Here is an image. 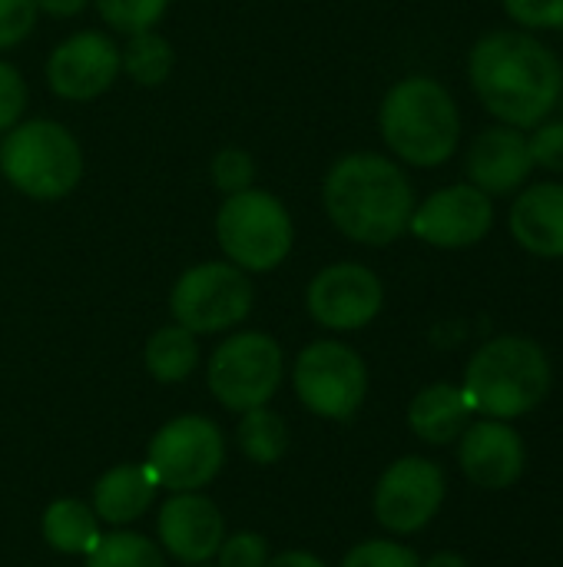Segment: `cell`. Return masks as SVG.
<instances>
[{
  "label": "cell",
  "mask_w": 563,
  "mask_h": 567,
  "mask_svg": "<svg viewBox=\"0 0 563 567\" xmlns=\"http://www.w3.org/2000/svg\"><path fill=\"white\" fill-rule=\"evenodd\" d=\"M468 76L484 110L514 130H534L561 103V60L524 30L484 33L468 56Z\"/></svg>",
  "instance_id": "6da1fadb"
},
{
  "label": "cell",
  "mask_w": 563,
  "mask_h": 567,
  "mask_svg": "<svg viewBox=\"0 0 563 567\" xmlns=\"http://www.w3.org/2000/svg\"><path fill=\"white\" fill-rule=\"evenodd\" d=\"M332 226L362 246H388L408 233L415 189L405 169L382 153H348L335 159L322 183Z\"/></svg>",
  "instance_id": "7a4b0ae2"
},
{
  "label": "cell",
  "mask_w": 563,
  "mask_h": 567,
  "mask_svg": "<svg viewBox=\"0 0 563 567\" xmlns=\"http://www.w3.org/2000/svg\"><path fill=\"white\" fill-rule=\"evenodd\" d=\"M548 352L524 336H498L484 342L465 369V402L484 419L511 422L534 412L551 392Z\"/></svg>",
  "instance_id": "3957f363"
},
{
  "label": "cell",
  "mask_w": 563,
  "mask_h": 567,
  "mask_svg": "<svg viewBox=\"0 0 563 567\" xmlns=\"http://www.w3.org/2000/svg\"><path fill=\"white\" fill-rule=\"evenodd\" d=\"M378 130L388 150L408 166H441L461 143V113L455 96L431 76L398 80L378 110Z\"/></svg>",
  "instance_id": "277c9868"
},
{
  "label": "cell",
  "mask_w": 563,
  "mask_h": 567,
  "mask_svg": "<svg viewBox=\"0 0 563 567\" xmlns=\"http://www.w3.org/2000/svg\"><path fill=\"white\" fill-rule=\"evenodd\" d=\"M0 173L17 193L37 203H53L80 186L83 150L76 136L56 120H20L3 133Z\"/></svg>",
  "instance_id": "5b68a950"
},
{
  "label": "cell",
  "mask_w": 563,
  "mask_h": 567,
  "mask_svg": "<svg viewBox=\"0 0 563 567\" xmlns=\"http://www.w3.org/2000/svg\"><path fill=\"white\" fill-rule=\"evenodd\" d=\"M216 239L226 262L242 272H272L289 259L295 226L279 196L249 186L222 199L216 213Z\"/></svg>",
  "instance_id": "8992f818"
},
{
  "label": "cell",
  "mask_w": 563,
  "mask_h": 567,
  "mask_svg": "<svg viewBox=\"0 0 563 567\" xmlns=\"http://www.w3.org/2000/svg\"><path fill=\"white\" fill-rule=\"evenodd\" d=\"M252 302L256 289L249 282V272L232 262L189 266L169 292V312L176 326L189 329L192 336L236 329L252 312Z\"/></svg>",
  "instance_id": "52a82bcc"
},
{
  "label": "cell",
  "mask_w": 563,
  "mask_h": 567,
  "mask_svg": "<svg viewBox=\"0 0 563 567\" xmlns=\"http://www.w3.org/2000/svg\"><path fill=\"white\" fill-rule=\"evenodd\" d=\"M285 375V355L265 332H236L209 359V392L229 412L269 405Z\"/></svg>",
  "instance_id": "ba28073f"
},
{
  "label": "cell",
  "mask_w": 563,
  "mask_h": 567,
  "mask_svg": "<svg viewBox=\"0 0 563 567\" xmlns=\"http://www.w3.org/2000/svg\"><path fill=\"white\" fill-rule=\"evenodd\" d=\"M292 385L312 415L348 422L368 395V369L352 346L338 339H319L299 352Z\"/></svg>",
  "instance_id": "9c48e42d"
},
{
  "label": "cell",
  "mask_w": 563,
  "mask_h": 567,
  "mask_svg": "<svg viewBox=\"0 0 563 567\" xmlns=\"http://www.w3.org/2000/svg\"><path fill=\"white\" fill-rule=\"evenodd\" d=\"M226 462V439L216 422L202 415H179L166 422L146 452V468L159 488L199 492L206 488Z\"/></svg>",
  "instance_id": "30bf717a"
},
{
  "label": "cell",
  "mask_w": 563,
  "mask_h": 567,
  "mask_svg": "<svg viewBox=\"0 0 563 567\" xmlns=\"http://www.w3.org/2000/svg\"><path fill=\"white\" fill-rule=\"evenodd\" d=\"M309 316L332 332H355L375 322L385 306L382 279L362 262L325 266L305 289Z\"/></svg>",
  "instance_id": "8fae6325"
},
{
  "label": "cell",
  "mask_w": 563,
  "mask_h": 567,
  "mask_svg": "<svg viewBox=\"0 0 563 567\" xmlns=\"http://www.w3.org/2000/svg\"><path fill=\"white\" fill-rule=\"evenodd\" d=\"M445 502V472L418 455L398 458L375 485V518L392 535L421 532Z\"/></svg>",
  "instance_id": "7c38bea8"
},
{
  "label": "cell",
  "mask_w": 563,
  "mask_h": 567,
  "mask_svg": "<svg viewBox=\"0 0 563 567\" xmlns=\"http://www.w3.org/2000/svg\"><path fill=\"white\" fill-rule=\"evenodd\" d=\"M494 226V203L471 183L445 186L415 206L408 229L435 249L478 246Z\"/></svg>",
  "instance_id": "4fadbf2b"
},
{
  "label": "cell",
  "mask_w": 563,
  "mask_h": 567,
  "mask_svg": "<svg viewBox=\"0 0 563 567\" xmlns=\"http://www.w3.org/2000/svg\"><path fill=\"white\" fill-rule=\"evenodd\" d=\"M123 73L119 47L100 30H80L60 40L46 56V83L60 100H96Z\"/></svg>",
  "instance_id": "5bb4252c"
},
{
  "label": "cell",
  "mask_w": 563,
  "mask_h": 567,
  "mask_svg": "<svg viewBox=\"0 0 563 567\" xmlns=\"http://www.w3.org/2000/svg\"><path fill=\"white\" fill-rule=\"evenodd\" d=\"M156 532L163 551H169L183 565L196 567L216 558L226 538V522L212 498L199 492H176L173 498L163 502Z\"/></svg>",
  "instance_id": "9a60e30c"
},
{
  "label": "cell",
  "mask_w": 563,
  "mask_h": 567,
  "mask_svg": "<svg viewBox=\"0 0 563 567\" xmlns=\"http://www.w3.org/2000/svg\"><path fill=\"white\" fill-rule=\"evenodd\" d=\"M458 462L468 482L488 492H504L524 475V442L521 435L498 419H481L461 432L458 445Z\"/></svg>",
  "instance_id": "2e32d148"
},
{
  "label": "cell",
  "mask_w": 563,
  "mask_h": 567,
  "mask_svg": "<svg viewBox=\"0 0 563 567\" xmlns=\"http://www.w3.org/2000/svg\"><path fill=\"white\" fill-rule=\"evenodd\" d=\"M534 169L531 146L524 130L514 126H488L475 136L468 150V179L488 196H508L528 183Z\"/></svg>",
  "instance_id": "e0dca14e"
},
{
  "label": "cell",
  "mask_w": 563,
  "mask_h": 567,
  "mask_svg": "<svg viewBox=\"0 0 563 567\" xmlns=\"http://www.w3.org/2000/svg\"><path fill=\"white\" fill-rule=\"evenodd\" d=\"M511 236L541 259H563V183H534L511 206Z\"/></svg>",
  "instance_id": "ac0fdd59"
},
{
  "label": "cell",
  "mask_w": 563,
  "mask_h": 567,
  "mask_svg": "<svg viewBox=\"0 0 563 567\" xmlns=\"http://www.w3.org/2000/svg\"><path fill=\"white\" fill-rule=\"evenodd\" d=\"M156 478L146 465H116L93 485V515L106 525H129L143 518L156 498Z\"/></svg>",
  "instance_id": "d6986e66"
},
{
  "label": "cell",
  "mask_w": 563,
  "mask_h": 567,
  "mask_svg": "<svg viewBox=\"0 0 563 567\" xmlns=\"http://www.w3.org/2000/svg\"><path fill=\"white\" fill-rule=\"evenodd\" d=\"M468 419H471V409L465 402V392L448 382L421 389L415 402L408 405V425L428 445H448L461 439V432L468 429Z\"/></svg>",
  "instance_id": "ffe728a7"
},
{
  "label": "cell",
  "mask_w": 563,
  "mask_h": 567,
  "mask_svg": "<svg viewBox=\"0 0 563 567\" xmlns=\"http://www.w3.org/2000/svg\"><path fill=\"white\" fill-rule=\"evenodd\" d=\"M40 528H43V542L60 555H90L103 538L100 518L80 498H60L46 505Z\"/></svg>",
  "instance_id": "44dd1931"
},
{
  "label": "cell",
  "mask_w": 563,
  "mask_h": 567,
  "mask_svg": "<svg viewBox=\"0 0 563 567\" xmlns=\"http://www.w3.org/2000/svg\"><path fill=\"white\" fill-rule=\"evenodd\" d=\"M146 369L156 382L163 385H176L183 379L192 375V369L199 365V346H196V336L183 326H163L149 336L146 342Z\"/></svg>",
  "instance_id": "7402d4cb"
},
{
  "label": "cell",
  "mask_w": 563,
  "mask_h": 567,
  "mask_svg": "<svg viewBox=\"0 0 563 567\" xmlns=\"http://www.w3.org/2000/svg\"><path fill=\"white\" fill-rule=\"evenodd\" d=\"M236 442L249 462L275 465L289 452V425L269 405H259V409L242 412L239 429H236Z\"/></svg>",
  "instance_id": "603a6c76"
},
{
  "label": "cell",
  "mask_w": 563,
  "mask_h": 567,
  "mask_svg": "<svg viewBox=\"0 0 563 567\" xmlns=\"http://www.w3.org/2000/svg\"><path fill=\"white\" fill-rule=\"evenodd\" d=\"M173 43L166 37H159L156 30H143L133 33L126 50H119V63L129 73V80H136L139 86H159L169 70H173Z\"/></svg>",
  "instance_id": "cb8c5ba5"
},
{
  "label": "cell",
  "mask_w": 563,
  "mask_h": 567,
  "mask_svg": "<svg viewBox=\"0 0 563 567\" xmlns=\"http://www.w3.org/2000/svg\"><path fill=\"white\" fill-rule=\"evenodd\" d=\"M86 567H166L163 548L136 532H110L86 555Z\"/></svg>",
  "instance_id": "d4e9b609"
},
{
  "label": "cell",
  "mask_w": 563,
  "mask_h": 567,
  "mask_svg": "<svg viewBox=\"0 0 563 567\" xmlns=\"http://www.w3.org/2000/svg\"><path fill=\"white\" fill-rule=\"evenodd\" d=\"M93 3L113 30L129 33V37L153 30L169 7V0H93Z\"/></svg>",
  "instance_id": "484cf974"
},
{
  "label": "cell",
  "mask_w": 563,
  "mask_h": 567,
  "mask_svg": "<svg viewBox=\"0 0 563 567\" xmlns=\"http://www.w3.org/2000/svg\"><path fill=\"white\" fill-rule=\"evenodd\" d=\"M252 179H256V163H252V156H249L246 150L226 146V150H219V153L212 156V183H216V189H222L226 196L249 189Z\"/></svg>",
  "instance_id": "4316f807"
},
{
  "label": "cell",
  "mask_w": 563,
  "mask_h": 567,
  "mask_svg": "<svg viewBox=\"0 0 563 567\" xmlns=\"http://www.w3.org/2000/svg\"><path fill=\"white\" fill-rule=\"evenodd\" d=\"M342 567H421L418 555L398 542H385V538H375V542H362L355 545Z\"/></svg>",
  "instance_id": "83f0119b"
},
{
  "label": "cell",
  "mask_w": 563,
  "mask_h": 567,
  "mask_svg": "<svg viewBox=\"0 0 563 567\" xmlns=\"http://www.w3.org/2000/svg\"><path fill=\"white\" fill-rule=\"evenodd\" d=\"M37 0H0V50L23 43L37 27Z\"/></svg>",
  "instance_id": "f1b7e54d"
},
{
  "label": "cell",
  "mask_w": 563,
  "mask_h": 567,
  "mask_svg": "<svg viewBox=\"0 0 563 567\" xmlns=\"http://www.w3.org/2000/svg\"><path fill=\"white\" fill-rule=\"evenodd\" d=\"M216 558H219V567H265L269 542L256 532H239L232 538H222Z\"/></svg>",
  "instance_id": "f546056e"
},
{
  "label": "cell",
  "mask_w": 563,
  "mask_h": 567,
  "mask_svg": "<svg viewBox=\"0 0 563 567\" xmlns=\"http://www.w3.org/2000/svg\"><path fill=\"white\" fill-rule=\"evenodd\" d=\"M504 10L514 23L528 30L563 27V0H504Z\"/></svg>",
  "instance_id": "4dcf8cb0"
},
{
  "label": "cell",
  "mask_w": 563,
  "mask_h": 567,
  "mask_svg": "<svg viewBox=\"0 0 563 567\" xmlns=\"http://www.w3.org/2000/svg\"><path fill=\"white\" fill-rule=\"evenodd\" d=\"M531 146V159L534 166L563 173V120H544L534 126V133L528 136Z\"/></svg>",
  "instance_id": "1f68e13d"
},
{
  "label": "cell",
  "mask_w": 563,
  "mask_h": 567,
  "mask_svg": "<svg viewBox=\"0 0 563 567\" xmlns=\"http://www.w3.org/2000/svg\"><path fill=\"white\" fill-rule=\"evenodd\" d=\"M23 106H27V83L13 63L0 60V133L20 123Z\"/></svg>",
  "instance_id": "d6a6232c"
},
{
  "label": "cell",
  "mask_w": 563,
  "mask_h": 567,
  "mask_svg": "<svg viewBox=\"0 0 563 567\" xmlns=\"http://www.w3.org/2000/svg\"><path fill=\"white\" fill-rule=\"evenodd\" d=\"M86 3H90V0H37V10L46 13V17L66 20V17H76Z\"/></svg>",
  "instance_id": "836d02e7"
},
{
  "label": "cell",
  "mask_w": 563,
  "mask_h": 567,
  "mask_svg": "<svg viewBox=\"0 0 563 567\" xmlns=\"http://www.w3.org/2000/svg\"><path fill=\"white\" fill-rule=\"evenodd\" d=\"M265 567H325V561L309 551H282V555L269 558Z\"/></svg>",
  "instance_id": "e575fe53"
},
{
  "label": "cell",
  "mask_w": 563,
  "mask_h": 567,
  "mask_svg": "<svg viewBox=\"0 0 563 567\" xmlns=\"http://www.w3.org/2000/svg\"><path fill=\"white\" fill-rule=\"evenodd\" d=\"M421 567H471L461 555H455V551H441V555H435V558H428Z\"/></svg>",
  "instance_id": "d590c367"
},
{
  "label": "cell",
  "mask_w": 563,
  "mask_h": 567,
  "mask_svg": "<svg viewBox=\"0 0 563 567\" xmlns=\"http://www.w3.org/2000/svg\"><path fill=\"white\" fill-rule=\"evenodd\" d=\"M557 110H561V113H563V93H561V103H557Z\"/></svg>",
  "instance_id": "8d00e7d4"
},
{
  "label": "cell",
  "mask_w": 563,
  "mask_h": 567,
  "mask_svg": "<svg viewBox=\"0 0 563 567\" xmlns=\"http://www.w3.org/2000/svg\"><path fill=\"white\" fill-rule=\"evenodd\" d=\"M196 567H209V565H196Z\"/></svg>",
  "instance_id": "74e56055"
}]
</instances>
